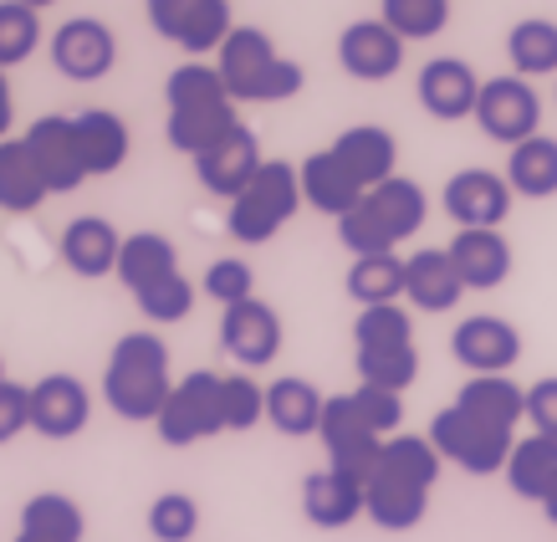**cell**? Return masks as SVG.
<instances>
[{"instance_id":"6da1fadb","label":"cell","mask_w":557,"mask_h":542,"mask_svg":"<svg viewBox=\"0 0 557 542\" xmlns=\"http://www.w3.org/2000/svg\"><path fill=\"white\" fill-rule=\"evenodd\" d=\"M164 108H170L164 113V138L189 159H200L231 128H240V113L231 93H225V83H220V72L205 67V62H180L164 77Z\"/></svg>"},{"instance_id":"7a4b0ae2","label":"cell","mask_w":557,"mask_h":542,"mask_svg":"<svg viewBox=\"0 0 557 542\" xmlns=\"http://www.w3.org/2000/svg\"><path fill=\"white\" fill-rule=\"evenodd\" d=\"M174 379H170V343L159 333H123L108 354L102 369V399L108 409L128 424L159 420V409L170 399Z\"/></svg>"},{"instance_id":"3957f363","label":"cell","mask_w":557,"mask_h":542,"mask_svg":"<svg viewBox=\"0 0 557 542\" xmlns=\"http://www.w3.org/2000/svg\"><path fill=\"white\" fill-rule=\"evenodd\" d=\"M215 72L236 108L240 102H287L307 87L302 62L282 57L261 26H236L225 36L215 51Z\"/></svg>"},{"instance_id":"277c9868","label":"cell","mask_w":557,"mask_h":542,"mask_svg":"<svg viewBox=\"0 0 557 542\" xmlns=\"http://www.w3.org/2000/svg\"><path fill=\"white\" fill-rule=\"evenodd\" d=\"M302 205V180H297V164L287 159H267L261 174L240 189L231 210H225V231L240 241V246H267L282 225L297 215Z\"/></svg>"},{"instance_id":"5b68a950","label":"cell","mask_w":557,"mask_h":542,"mask_svg":"<svg viewBox=\"0 0 557 542\" xmlns=\"http://www.w3.org/2000/svg\"><path fill=\"white\" fill-rule=\"evenodd\" d=\"M430 445L440 451V460H450L460 471L496 476V471H507V456L517 441H511L507 430H496V424L466 415L460 405H445L435 420H430Z\"/></svg>"},{"instance_id":"8992f818","label":"cell","mask_w":557,"mask_h":542,"mask_svg":"<svg viewBox=\"0 0 557 542\" xmlns=\"http://www.w3.org/2000/svg\"><path fill=\"white\" fill-rule=\"evenodd\" d=\"M159 441L185 451V445H200L210 435H225V415H220V373L215 369H195L185 373L170 390L164 409H159Z\"/></svg>"},{"instance_id":"52a82bcc","label":"cell","mask_w":557,"mask_h":542,"mask_svg":"<svg viewBox=\"0 0 557 542\" xmlns=\"http://www.w3.org/2000/svg\"><path fill=\"white\" fill-rule=\"evenodd\" d=\"M475 123H481V134L496 138V144H527V138L542 134V98L537 87L507 72V77H491L481 83V98H475Z\"/></svg>"},{"instance_id":"ba28073f","label":"cell","mask_w":557,"mask_h":542,"mask_svg":"<svg viewBox=\"0 0 557 542\" xmlns=\"http://www.w3.org/2000/svg\"><path fill=\"white\" fill-rule=\"evenodd\" d=\"M149 11V26L170 47L189 51V57H205V51H220V41L236 32L231 21V0H144Z\"/></svg>"},{"instance_id":"9c48e42d","label":"cell","mask_w":557,"mask_h":542,"mask_svg":"<svg viewBox=\"0 0 557 542\" xmlns=\"http://www.w3.org/2000/svg\"><path fill=\"white\" fill-rule=\"evenodd\" d=\"M322 445H327V466L343 476H354L358 486H369L373 466H379V451L384 441L373 435L363 415H358L354 394H327V405H322V424H318Z\"/></svg>"},{"instance_id":"30bf717a","label":"cell","mask_w":557,"mask_h":542,"mask_svg":"<svg viewBox=\"0 0 557 542\" xmlns=\"http://www.w3.org/2000/svg\"><path fill=\"white\" fill-rule=\"evenodd\" d=\"M51 67L72 83H102L119 67V36L98 16H72L51 32Z\"/></svg>"},{"instance_id":"8fae6325","label":"cell","mask_w":557,"mask_h":542,"mask_svg":"<svg viewBox=\"0 0 557 542\" xmlns=\"http://www.w3.org/2000/svg\"><path fill=\"white\" fill-rule=\"evenodd\" d=\"M440 205L460 231H502V221L511 215V185L496 170H460L445 180Z\"/></svg>"},{"instance_id":"7c38bea8","label":"cell","mask_w":557,"mask_h":542,"mask_svg":"<svg viewBox=\"0 0 557 542\" xmlns=\"http://www.w3.org/2000/svg\"><path fill=\"white\" fill-rule=\"evenodd\" d=\"M220 348L236 358L240 373L276 364V354H282V318H276V307L261 303V297L225 307L220 312Z\"/></svg>"},{"instance_id":"4fadbf2b","label":"cell","mask_w":557,"mask_h":542,"mask_svg":"<svg viewBox=\"0 0 557 542\" xmlns=\"http://www.w3.org/2000/svg\"><path fill=\"white\" fill-rule=\"evenodd\" d=\"M92 420V394L77 373H41L32 384V430L41 441H72Z\"/></svg>"},{"instance_id":"5bb4252c","label":"cell","mask_w":557,"mask_h":542,"mask_svg":"<svg viewBox=\"0 0 557 542\" xmlns=\"http://www.w3.org/2000/svg\"><path fill=\"white\" fill-rule=\"evenodd\" d=\"M450 354H456L460 369L471 373H507L522 358V333L507 318H496V312H475V318L456 322Z\"/></svg>"},{"instance_id":"9a60e30c","label":"cell","mask_w":557,"mask_h":542,"mask_svg":"<svg viewBox=\"0 0 557 542\" xmlns=\"http://www.w3.org/2000/svg\"><path fill=\"white\" fill-rule=\"evenodd\" d=\"M420 87V108L440 123H460L475 119V98H481V77L471 72V62L460 57H430L414 77Z\"/></svg>"},{"instance_id":"2e32d148","label":"cell","mask_w":557,"mask_h":542,"mask_svg":"<svg viewBox=\"0 0 557 542\" xmlns=\"http://www.w3.org/2000/svg\"><path fill=\"white\" fill-rule=\"evenodd\" d=\"M21 138H26V149H32L36 170H41V180H47L51 195H72V189L87 180L83 153H77V134H72L67 113H47V119H36Z\"/></svg>"},{"instance_id":"e0dca14e","label":"cell","mask_w":557,"mask_h":542,"mask_svg":"<svg viewBox=\"0 0 557 542\" xmlns=\"http://www.w3.org/2000/svg\"><path fill=\"white\" fill-rule=\"evenodd\" d=\"M261 164H267V153H261L251 128L240 123V128H231V134L220 138L215 149H205L200 159H195V174H200V185L210 189V195H220V200L231 205L240 189L261 174Z\"/></svg>"},{"instance_id":"ac0fdd59","label":"cell","mask_w":557,"mask_h":542,"mask_svg":"<svg viewBox=\"0 0 557 542\" xmlns=\"http://www.w3.org/2000/svg\"><path fill=\"white\" fill-rule=\"evenodd\" d=\"M338 62L358 83H388L394 72L405 67V41L388 32L379 16L354 21V26H343V36H338Z\"/></svg>"},{"instance_id":"d6986e66","label":"cell","mask_w":557,"mask_h":542,"mask_svg":"<svg viewBox=\"0 0 557 542\" xmlns=\"http://www.w3.org/2000/svg\"><path fill=\"white\" fill-rule=\"evenodd\" d=\"M327 149H333V159L363 185V195L379 189L384 180H394V170H399V138L388 134V128H379V123H354V128H343Z\"/></svg>"},{"instance_id":"ffe728a7","label":"cell","mask_w":557,"mask_h":542,"mask_svg":"<svg viewBox=\"0 0 557 542\" xmlns=\"http://www.w3.org/2000/svg\"><path fill=\"white\" fill-rule=\"evenodd\" d=\"M57 251H62V267H67L72 276L98 282V276H113V271H119L123 236L113 231V221H102V215H77V221H67Z\"/></svg>"},{"instance_id":"44dd1931","label":"cell","mask_w":557,"mask_h":542,"mask_svg":"<svg viewBox=\"0 0 557 542\" xmlns=\"http://www.w3.org/2000/svg\"><path fill=\"white\" fill-rule=\"evenodd\" d=\"M445 251L456 261L466 292H491L511 276V241L502 231H456Z\"/></svg>"},{"instance_id":"7402d4cb","label":"cell","mask_w":557,"mask_h":542,"mask_svg":"<svg viewBox=\"0 0 557 542\" xmlns=\"http://www.w3.org/2000/svg\"><path fill=\"white\" fill-rule=\"evenodd\" d=\"M405 297L420 307V312H450V307L466 297V282H460V271L445 246L414 251L405 261Z\"/></svg>"},{"instance_id":"603a6c76","label":"cell","mask_w":557,"mask_h":542,"mask_svg":"<svg viewBox=\"0 0 557 542\" xmlns=\"http://www.w3.org/2000/svg\"><path fill=\"white\" fill-rule=\"evenodd\" d=\"M72 134H77V153H83L87 174L123 170V159L134 149L128 123H123L113 108H83V113H72Z\"/></svg>"},{"instance_id":"cb8c5ba5","label":"cell","mask_w":557,"mask_h":542,"mask_svg":"<svg viewBox=\"0 0 557 542\" xmlns=\"http://www.w3.org/2000/svg\"><path fill=\"white\" fill-rule=\"evenodd\" d=\"M302 512H307V522L312 527L338 532V527H348V522L363 517V486H358L354 476L322 466V471H312L302 481Z\"/></svg>"},{"instance_id":"d4e9b609","label":"cell","mask_w":557,"mask_h":542,"mask_svg":"<svg viewBox=\"0 0 557 542\" xmlns=\"http://www.w3.org/2000/svg\"><path fill=\"white\" fill-rule=\"evenodd\" d=\"M297 180H302V200L312 210H322V215H333V221H343L348 210L363 205V185L333 159V149L307 153L302 164H297Z\"/></svg>"},{"instance_id":"484cf974","label":"cell","mask_w":557,"mask_h":542,"mask_svg":"<svg viewBox=\"0 0 557 542\" xmlns=\"http://www.w3.org/2000/svg\"><path fill=\"white\" fill-rule=\"evenodd\" d=\"M456 405L466 409V415H475V420L507 430V435L527 420V390L511 373H471V379L460 384Z\"/></svg>"},{"instance_id":"4316f807","label":"cell","mask_w":557,"mask_h":542,"mask_svg":"<svg viewBox=\"0 0 557 542\" xmlns=\"http://www.w3.org/2000/svg\"><path fill=\"white\" fill-rule=\"evenodd\" d=\"M322 390L318 384H307L297 373H282L276 384H267V424L271 430H282L287 441H302V435H318L322 424Z\"/></svg>"},{"instance_id":"83f0119b","label":"cell","mask_w":557,"mask_h":542,"mask_svg":"<svg viewBox=\"0 0 557 542\" xmlns=\"http://www.w3.org/2000/svg\"><path fill=\"white\" fill-rule=\"evenodd\" d=\"M363 512H369V522L384 527V532H409V527L424 522L430 492H424V486H409V481H399V476L373 471L369 486H363Z\"/></svg>"},{"instance_id":"f1b7e54d","label":"cell","mask_w":557,"mask_h":542,"mask_svg":"<svg viewBox=\"0 0 557 542\" xmlns=\"http://www.w3.org/2000/svg\"><path fill=\"white\" fill-rule=\"evenodd\" d=\"M87 517L67 492H36L21 507V527L11 542H83Z\"/></svg>"},{"instance_id":"f546056e","label":"cell","mask_w":557,"mask_h":542,"mask_svg":"<svg viewBox=\"0 0 557 542\" xmlns=\"http://www.w3.org/2000/svg\"><path fill=\"white\" fill-rule=\"evenodd\" d=\"M180 271V251H174L170 236H159V231H134V236H123V251H119V276L128 292H144L153 282H164Z\"/></svg>"},{"instance_id":"4dcf8cb0","label":"cell","mask_w":557,"mask_h":542,"mask_svg":"<svg viewBox=\"0 0 557 542\" xmlns=\"http://www.w3.org/2000/svg\"><path fill=\"white\" fill-rule=\"evenodd\" d=\"M363 205L379 215V225L388 231V241H394V246H399V241H409V236H420L424 215H430L424 189L414 185V180H405V174H394V180H384L379 189H369V195H363Z\"/></svg>"},{"instance_id":"1f68e13d","label":"cell","mask_w":557,"mask_h":542,"mask_svg":"<svg viewBox=\"0 0 557 542\" xmlns=\"http://www.w3.org/2000/svg\"><path fill=\"white\" fill-rule=\"evenodd\" d=\"M51 189L36 170L32 149H26V138H0V210H11V215H32L41 210Z\"/></svg>"},{"instance_id":"d6a6232c","label":"cell","mask_w":557,"mask_h":542,"mask_svg":"<svg viewBox=\"0 0 557 542\" xmlns=\"http://www.w3.org/2000/svg\"><path fill=\"white\" fill-rule=\"evenodd\" d=\"M507 185L511 195H527V200H547L557 195V138L537 134L517 144L507 159Z\"/></svg>"},{"instance_id":"836d02e7","label":"cell","mask_w":557,"mask_h":542,"mask_svg":"<svg viewBox=\"0 0 557 542\" xmlns=\"http://www.w3.org/2000/svg\"><path fill=\"white\" fill-rule=\"evenodd\" d=\"M553 481H557V441H547V435H527V441L511 445L507 486L522 496V502H542Z\"/></svg>"},{"instance_id":"e575fe53","label":"cell","mask_w":557,"mask_h":542,"mask_svg":"<svg viewBox=\"0 0 557 542\" xmlns=\"http://www.w3.org/2000/svg\"><path fill=\"white\" fill-rule=\"evenodd\" d=\"M440 451L430 445V435H388L384 451H379V466L373 471L384 476H399V481H409V486H424V492H435L440 481Z\"/></svg>"},{"instance_id":"d590c367","label":"cell","mask_w":557,"mask_h":542,"mask_svg":"<svg viewBox=\"0 0 557 542\" xmlns=\"http://www.w3.org/2000/svg\"><path fill=\"white\" fill-rule=\"evenodd\" d=\"M507 57L517 77H547L557 72V21L527 16L507 32Z\"/></svg>"},{"instance_id":"8d00e7d4","label":"cell","mask_w":557,"mask_h":542,"mask_svg":"<svg viewBox=\"0 0 557 542\" xmlns=\"http://www.w3.org/2000/svg\"><path fill=\"white\" fill-rule=\"evenodd\" d=\"M348 297L358 307H384L405 297V256H363L348 267Z\"/></svg>"},{"instance_id":"74e56055","label":"cell","mask_w":557,"mask_h":542,"mask_svg":"<svg viewBox=\"0 0 557 542\" xmlns=\"http://www.w3.org/2000/svg\"><path fill=\"white\" fill-rule=\"evenodd\" d=\"M354 369H358V384L405 394L409 384L420 379V348H414V343H405V348H358Z\"/></svg>"},{"instance_id":"f35d334b","label":"cell","mask_w":557,"mask_h":542,"mask_svg":"<svg viewBox=\"0 0 557 542\" xmlns=\"http://www.w3.org/2000/svg\"><path fill=\"white\" fill-rule=\"evenodd\" d=\"M379 21L399 41H430L450 26V0H379Z\"/></svg>"},{"instance_id":"ab89813d","label":"cell","mask_w":557,"mask_h":542,"mask_svg":"<svg viewBox=\"0 0 557 542\" xmlns=\"http://www.w3.org/2000/svg\"><path fill=\"white\" fill-rule=\"evenodd\" d=\"M195 297H200V287L189 282L185 271H174V276H164V282H153V287L134 292L138 312L149 322H159V328H170V322H185L189 312H195Z\"/></svg>"},{"instance_id":"60d3db41","label":"cell","mask_w":557,"mask_h":542,"mask_svg":"<svg viewBox=\"0 0 557 542\" xmlns=\"http://www.w3.org/2000/svg\"><path fill=\"white\" fill-rule=\"evenodd\" d=\"M41 47V16L21 0H0V72L21 67Z\"/></svg>"},{"instance_id":"b9f144b4","label":"cell","mask_w":557,"mask_h":542,"mask_svg":"<svg viewBox=\"0 0 557 542\" xmlns=\"http://www.w3.org/2000/svg\"><path fill=\"white\" fill-rule=\"evenodd\" d=\"M354 343L358 348H405V343H414V322H409V312L399 303L358 307Z\"/></svg>"},{"instance_id":"7bdbcfd3","label":"cell","mask_w":557,"mask_h":542,"mask_svg":"<svg viewBox=\"0 0 557 542\" xmlns=\"http://www.w3.org/2000/svg\"><path fill=\"white\" fill-rule=\"evenodd\" d=\"M220 415L225 430H256L267 420V390L251 373H220Z\"/></svg>"},{"instance_id":"ee69618b","label":"cell","mask_w":557,"mask_h":542,"mask_svg":"<svg viewBox=\"0 0 557 542\" xmlns=\"http://www.w3.org/2000/svg\"><path fill=\"white\" fill-rule=\"evenodd\" d=\"M200 532V502L189 492H164L149 502V538L153 542H189Z\"/></svg>"},{"instance_id":"f6af8a7d","label":"cell","mask_w":557,"mask_h":542,"mask_svg":"<svg viewBox=\"0 0 557 542\" xmlns=\"http://www.w3.org/2000/svg\"><path fill=\"white\" fill-rule=\"evenodd\" d=\"M200 292L210 297V303H220V312H225V307H236V303H246V297H256L251 261H240V256H220V261H210V267H205Z\"/></svg>"},{"instance_id":"bcb514c9","label":"cell","mask_w":557,"mask_h":542,"mask_svg":"<svg viewBox=\"0 0 557 542\" xmlns=\"http://www.w3.org/2000/svg\"><path fill=\"white\" fill-rule=\"evenodd\" d=\"M338 241L354 251V261L394 251V241H388V231L379 225V215H373L369 205H358V210H348V215H343V221H338Z\"/></svg>"},{"instance_id":"7dc6e473","label":"cell","mask_w":557,"mask_h":542,"mask_svg":"<svg viewBox=\"0 0 557 542\" xmlns=\"http://www.w3.org/2000/svg\"><path fill=\"white\" fill-rule=\"evenodd\" d=\"M354 405H358L363 424H369L379 441L399 435V424H405V394H388V390H373V384H358V390H354Z\"/></svg>"},{"instance_id":"c3c4849f","label":"cell","mask_w":557,"mask_h":542,"mask_svg":"<svg viewBox=\"0 0 557 542\" xmlns=\"http://www.w3.org/2000/svg\"><path fill=\"white\" fill-rule=\"evenodd\" d=\"M32 430V384H0V445H11L16 435Z\"/></svg>"},{"instance_id":"681fc988","label":"cell","mask_w":557,"mask_h":542,"mask_svg":"<svg viewBox=\"0 0 557 542\" xmlns=\"http://www.w3.org/2000/svg\"><path fill=\"white\" fill-rule=\"evenodd\" d=\"M527 420H532V435L557 441V379H537L527 390Z\"/></svg>"},{"instance_id":"f907efd6","label":"cell","mask_w":557,"mask_h":542,"mask_svg":"<svg viewBox=\"0 0 557 542\" xmlns=\"http://www.w3.org/2000/svg\"><path fill=\"white\" fill-rule=\"evenodd\" d=\"M16 128V98H11V77L0 72V138H11Z\"/></svg>"},{"instance_id":"816d5d0a","label":"cell","mask_w":557,"mask_h":542,"mask_svg":"<svg viewBox=\"0 0 557 542\" xmlns=\"http://www.w3.org/2000/svg\"><path fill=\"white\" fill-rule=\"evenodd\" d=\"M537 507H542V512H547V522H553V527H557V481H553V486H547V496H542Z\"/></svg>"},{"instance_id":"f5cc1de1","label":"cell","mask_w":557,"mask_h":542,"mask_svg":"<svg viewBox=\"0 0 557 542\" xmlns=\"http://www.w3.org/2000/svg\"><path fill=\"white\" fill-rule=\"evenodd\" d=\"M21 5H32L36 16H41V11H47V5H57V0H21Z\"/></svg>"},{"instance_id":"db71d44e","label":"cell","mask_w":557,"mask_h":542,"mask_svg":"<svg viewBox=\"0 0 557 542\" xmlns=\"http://www.w3.org/2000/svg\"><path fill=\"white\" fill-rule=\"evenodd\" d=\"M0 384H5V358H0Z\"/></svg>"}]
</instances>
